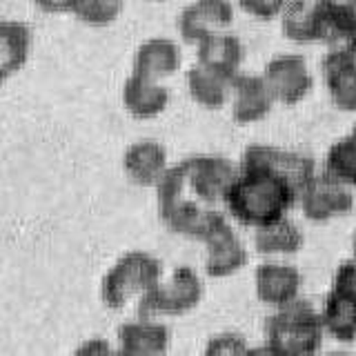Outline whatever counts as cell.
Returning <instances> with one entry per match:
<instances>
[{
  "mask_svg": "<svg viewBox=\"0 0 356 356\" xmlns=\"http://www.w3.org/2000/svg\"><path fill=\"white\" fill-rule=\"evenodd\" d=\"M178 33L189 44H198L216 31H227L234 22L232 0H194L178 14Z\"/></svg>",
  "mask_w": 356,
  "mask_h": 356,
  "instance_id": "11",
  "label": "cell"
},
{
  "mask_svg": "<svg viewBox=\"0 0 356 356\" xmlns=\"http://www.w3.org/2000/svg\"><path fill=\"white\" fill-rule=\"evenodd\" d=\"M296 200L298 192L285 178L259 167H238V174L227 189L222 205L243 227L256 229L287 216Z\"/></svg>",
  "mask_w": 356,
  "mask_h": 356,
  "instance_id": "1",
  "label": "cell"
},
{
  "mask_svg": "<svg viewBox=\"0 0 356 356\" xmlns=\"http://www.w3.org/2000/svg\"><path fill=\"white\" fill-rule=\"evenodd\" d=\"M74 356H116V348L107 339H87L74 350Z\"/></svg>",
  "mask_w": 356,
  "mask_h": 356,
  "instance_id": "31",
  "label": "cell"
},
{
  "mask_svg": "<svg viewBox=\"0 0 356 356\" xmlns=\"http://www.w3.org/2000/svg\"><path fill=\"white\" fill-rule=\"evenodd\" d=\"M245 356H283V354L278 352L274 345H270V343L265 341L263 345H256V348H248Z\"/></svg>",
  "mask_w": 356,
  "mask_h": 356,
  "instance_id": "33",
  "label": "cell"
},
{
  "mask_svg": "<svg viewBox=\"0 0 356 356\" xmlns=\"http://www.w3.org/2000/svg\"><path fill=\"white\" fill-rule=\"evenodd\" d=\"M354 256H356V234H354Z\"/></svg>",
  "mask_w": 356,
  "mask_h": 356,
  "instance_id": "39",
  "label": "cell"
},
{
  "mask_svg": "<svg viewBox=\"0 0 356 356\" xmlns=\"http://www.w3.org/2000/svg\"><path fill=\"white\" fill-rule=\"evenodd\" d=\"M203 278L194 267L178 265L170 276H161L147 294L138 300L140 316H183L203 298Z\"/></svg>",
  "mask_w": 356,
  "mask_h": 356,
  "instance_id": "6",
  "label": "cell"
},
{
  "mask_svg": "<svg viewBox=\"0 0 356 356\" xmlns=\"http://www.w3.org/2000/svg\"><path fill=\"white\" fill-rule=\"evenodd\" d=\"M296 205L303 209V216L312 222H327L350 214L354 207V194L350 187L334 181L327 174H314L309 183L300 189Z\"/></svg>",
  "mask_w": 356,
  "mask_h": 356,
  "instance_id": "8",
  "label": "cell"
},
{
  "mask_svg": "<svg viewBox=\"0 0 356 356\" xmlns=\"http://www.w3.org/2000/svg\"><path fill=\"white\" fill-rule=\"evenodd\" d=\"M122 107L127 114L138 120H152L159 118L170 105V89L161 81H152V78L129 74L122 83Z\"/></svg>",
  "mask_w": 356,
  "mask_h": 356,
  "instance_id": "16",
  "label": "cell"
},
{
  "mask_svg": "<svg viewBox=\"0 0 356 356\" xmlns=\"http://www.w3.org/2000/svg\"><path fill=\"white\" fill-rule=\"evenodd\" d=\"M278 18H281V31L287 40L296 44L318 42V18L314 0H287Z\"/></svg>",
  "mask_w": 356,
  "mask_h": 356,
  "instance_id": "24",
  "label": "cell"
},
{
  "mask_svg": "<svg viewBox=\"0 0 356 356\" xmlns=\"http://www.w3.org/2000/svg\"><path fill=\"white\" fill-rule=\"evenodd\" d=\"M232 118L238 125H252L263 120L274 107V98L259 74H236L229 89Z\"/></svg>",
  "mask_w": 356,
  "mask_h": 356,
  "instance_id": "12",
  "label": "cell"
},
{
  "mask_svg": "<svg viewBox=\"0 0 356 356\" xmlns=\"http://www.w3.org/2000/svg\"><path fill=\"white\" fill-rule=\"evenodd\" d=\"M263 81L270 89L274 103L298 105L305 100L314 87V78L307 67V60L298 54H281L265 65Z\"/></svg>",
  "mask_w": 356,
  "mask_h": 356,
  "instance_id": "7",
  "label": "cell"
},
{
  "mask_svg": "<svg viewBox=\"0 0 356 356\" xmlns=\"http://www.w3.org/2000/svg\"><path fill=\"white\" fill-rule=\"evenodd\" d=\"M238 167H259V170L272 172L285 178L298 194L309 183V178L316 174V165L309 156L292 149L274 147V145H250L243 152Z\"/></svg>",
  "mask_w": 356,
  "mask_h": 356,
  "instance_id": "9",
  "label": "cell"
},
{
  "mask_svg": "<svg viewBox=\"0 0 356 356\" xmlns=\"http://www.w3.org/2000/svg\"><path fill=\"white\" fill-rule=\"evenodd\" d=\"M265 337L283 356H316L325 337L321 312L298 296L267 316Z\"/></svg>",
  "mask_w": 356,
  "mask_h": 356,
  "instance_id": "2",
  "label": "cell"
},
{
  "mask_svg": "<svg viewBox=\"0 0 356 356\" xmlns=\"http://www.w3.org/2000/svg\"><path fill=\"white\" fill-rule=\"evenodd\" d=\"M321 323L325 334L341 343H352L356 341V309L343 303L341 298L332 296L327 292L325 303L321 309Z\"/></svg>",
  "mask_w": 356,
  "mask_h": 356,
  "instance_id": "26",
  "label": "cell"
},
{
  "mask_svg": "<svg viewBox=\"0 0 356 356\" xmlns=\"http://www.w3.org/2000/svg\"><path fill=\"white\" fill-rule=\"evenodd\" d=\"M122 170L127 178L138 187H156L165 172L170 170L167 149L159 140L145 138L131 143L122 154Z\"/></svg>",
  "mask_w": 356,
  "mask_h": 356,
  "instance_id": "14",
  "label": "cell"
},
{
  "mask_svg": "<svg viewBox=\"0 0 356 356\" xmlns=\"http://www.w3.org/2000/svg\"><path fill=\"white\" fill-rule=\"evenodd\" d=\"M323 356H352L348 352H327V354H323Z\"/></svg>",
  "mask_w": 356,
  "mask_h": 356,
  "instance_id": "37",
  "label": "cell"
},
{
  "mask_svg": "<svg viewBox=\"0 0 356 356\" xmlns=\"http://www.w3.org/2000/svg\"><path fill=\"white\" fill-rule=\"evenodd\" d=\"M187 94L196 105L205 109H220L229 103L232 78L218 72H211L207 67L194 65L185 78Z\"/></svg>",
  "mask_w": 356,
  "mask_h": 356,
  "instance_id": "21",
  "label": "cell"
},
{
  "mask_svg": "<svg viewBox=\"0 0 356 356\" xmlns=\"http://www.w3.org/2000/svg\"><path fill=\"white\" fill-rule=\"evenodd\" d=\"M303 276L289 263L265 261L254 272V289L261 303L270 307H281L300 296Z\"/></svg>",
  "mask_w": 356,
  "mask_h": 356,
  "instance_id": "13",
  "label": "cell"
},
{
  "mask_svg": "<svg viewBox=\"0 0 356 356\" xmlns=\"http://www.w3.org/2000/svg\"><path fill=\"white\" fill-rule=\"evenodd\" d=\"M323 76L332 103L341 111H356V65L343 47L323 58Z\"/></svg>",
  "mask_w": 356,
  "mask_h": 356,
  "instance_id": "18",
  "label": "cell"
},
{
  "mask_svg": "<svg viewBox=\"0 0 356 356\" xmlns=\"http://www.w3.org/2000/svg\"><path fill=\"white\" fill-rule=\"evenodd\" d=\"M72 14L87 27H109L122 14V0H76Z\"/></svg>",
  "mask_w": 356,
  "mask_h": 356,
  "instance_id": "27",
  "label": "cell"
},
{
  "mask_svg": "<svg viewBox=\"0 0 356 356\" xmlns=\"http://www.w3.org/2000/svg\"><path fill=\"white\" fill-rule=\"evenodd\" d=\"M44 14H72L76 0H33Z\"/></svg>",
  "mask_w": 356,
  "mask_h": 356,
  "instance_id": "32",
  "label": "cell"
},
{
  "mask_svg": "<svg viewBox=\"0 0 356 356\" xmlns=\"http://www.w3.org/2000/svg\"><path fill=\"white\" fill-rule=\"evenodd\" d=\"M330 294L341 298L343 303L356 309V259L345 261L339 265V270L334 272Z\"/></svg>",
  "mask_w": 356,
  "mask_h": 356,
  "instance_id": "28",
  "label": "cell"
},
{
  "mask_svg": "<svg viewBox=\"0 0 356 356\" xmlns=\"http://www.w3.org/2000/svg\"><path fill=\"white\" fill-rule=\"evenodd\" d=\"M183 54L178 42L167 36H154L143 40L131 60V74L152 78V81H163V78L176 74L181 70Z\"/></svg>",
  "mask_w": 356,
  "mask_h": 356,
  "instance_id": "15",
  "label": "cell"
},
{
  "mask_svg": "<svg viewBox=\"0 0 356 356\" xmlns=\"http://www.w3.org/2000/svg\"><path fill=\"white\" fill-rule=\"evenodd\" d=\"M343 49L348 51V56H350V58H352V63L356 65V47H348V44H343Z\"/></svg>",
  "mask_w": 356,
  "mask_h": 356,
  "instance_id": "36",
  "label": "cell"
},
{
  "mask_svg": "<svg viewBox=\"0 0 356 356\" xmlns=\"http://www.w3.org/2000/svg\"><path fill=\"white\" fill-rule=\"evenodd\" d=\"M170 341L172 334L167 325L149 316L127 321L118 330V348H127L145 356H165L170 350Z\"/></svg>",
  "mask_w": 356,
  "mask_h": 356,
  "instance_id": "19",
  "label": "cell"
},
{
  "mask_svg": "<svg viewBox=\"0 0 356 356\" xmlns=\"http://www.w3.org/2000/svg\"><path fill=\"white\" fill-rule=\"evenodd\" d=\"M176 170L187 196L205 207H216L225 200L227 189L238 174V165L225 156L198 154L176 163Z\"/></svg>",
  "mask_w": 356,
  "mask_h": 356,
  "instance_id": "5",
  "label": "cell"
},
{
  "mask_svg": "<svg viewBox=\"0 0 356 356\" xmlns=\"http://www.w3.org/2000/svg\"><path fill=\"white\" fill-rule=\"evenodd\" d=\"M314 9L318 18V42H345L356 22V0H314Z\"/></svg>",
  "mask_w": 356,
  "mask_h": 356,
  "instance_id": "23",
  "label": "cell"
},
{
  "mask_svg": "<svg viewBox=\"0 0 356 356\" xmlns=\"http://www.w3.org/2000/svg\"><path fill=\"white\" fill-rule=\"evenodd\" d=\"M31 29L20 20H0V70L7 76L20 72L31 56Z\"/></svg>",
  "mask_w": 356,
  "mask_h": 356,
  "instance_id": "22",
  "label": "cell"
},
{
  "mask_svg": "<svg viewBox=\"0 0 356 356\" xmlns=\"http://www.w3.org/2000/svg\"><path fill=\"white\" fill-rule=\"evenodd\" d=\"M7 78H9V76H7V74H5L3 70H0V87L5 85V81H7Z\"/></svg>",
  "mask_w": 356,
  "mask_h": 356,
  "instance_id": "38",
  "label": "cell"
},
{
  "mask_svg": "<svg viewBox=\"0 0 356 356\" xmlns=\"http://www.w3.org/2000/svg\"><path fill=\"white\" fill-rule=\"evenodd\" d=\"M323 174L332 176L345 187L356 189V125L348 136H343L330 147Z\"/></svg>",
  "mask_w": 356,
  "mask_h": 356,
  "instance_id": "25",
  "label": "cell"
},
{
  "mask_svg": "<svg viewBox=\"0 0 356 356\" xmlns=\"http://www.w3.org/2000/svg\"><path fill=\"white\" fill-rule=\"evenodd\" d=\"M245 60V44L229 31H216L196 44V65L207 67L211 72L234 78L241 74V65Z\"/></svg>",
  "mask_w": 356,
  "mask_h": 356,
  "instance_id": "17",
  "label": "cell"
},
{
  "mask_svg": "<svg viewBox=\"0 0 356 356\" xmlns=\"http://www.w3.org/2000/svg\"><path fill=\"white\" fill-rule=\"evenodd\" d=\"M116 356H145V354L134 352V350H127V348H116Z\"/></svg>",
  "mask_w": 356,
  "mask_h": 356,
  "instance_id": "35",
  "label": "cell"
},
{
  "mask_svg": "<svg viewBox=\"0 0 356 356\" xmlns=\"http://www.w3.org/2000/svg\"><path fill=\"white\" fill-rule=\"evenodd\" d=\"M248 341L236 332H222L211 337L203 350V356H245L248 352Z\"/></svg>",
  "mask_w": 356,
  "mask_h": 356,
  "instance_id": "29",
  "label": "cell"
},
{
  "mask_svg": "<svg viewBox=\"0 0 356 356\" xmlns=\"http://www.w3.org/2000/svg\"><path fill=\"white\" fill-rule=\"evenodd\" d=\"M154 189L163 225L174 234H181V236L203 241L209 227L222 216V211L216 207H205L185 194L176 165H170V170L165 172L161 183Z\"/></svg>",
  "mask_w": 356,
  "mask_h": 356,
  "instance_id": "3",
  "label": "cell"
},
{
  "mask_svg": "<svg viewBox=\"0 0 356 356\" xmlns=\"http://www.w3.org/2000/svg\"><path fill=\"white\" fill-rule=\"evenodd\" d=\"M161 276L163 265L154 254L143 250L127 252L100 278V300L109 309H122L131 300H140Z\"/></svg>",
  "mask_w": 356,
  "mask_h": 356,
  "instance_id": "4",
  "label": "cell"
},
{
  "mask_svg": "<svg viewBox=\"0 0 356 356\" xmlns=\"http://www.w3.org/2000/svg\"><path fill=\"white\" fill-rule=\"evenodd\" d=\"M285 3L287 0H238V7L252 18L272 20V18H278Z\"/></svg>",
  "mask_w": 356,
  "mask_h": 356,
  "instance_id": "30",
  "label": "cell"
},
{
  "mask_svg": "<svg viewBox=\"0 0 356 356\" xmlns=\"http://www.w3.org/2000/svg\"><path fill=\"white\" fill-rule=\"evenodd\" d=\"M205 245V274L211 278H227L248 265V248L222 214L200 241Z\"/></svg>",
  "mask_w": 356,
  "mask_h": 356,
  "instance_id": "10",
  "label": "cell"
},
{
  "mask_svg": "<svg viewBox=\"0 0 356 356\" xmlns=\"http://www.w3.org/2000/svg\"><path fill=\"white\" fill-rule=\"evenodd\" d=\"M305 236L292 218H276L254 229V248L261 256H294L300 252Z\"/></svg>",
  "mask_w": 356,
  "mask_h": 356,
  "instance_id": "20",
  "label": "cell"
},
{
  "mask_svg": "<svg viewBox=\"0 0 356 356\" xmlns=\"http://www.w3.org/2000/svg\"><path fill=\"white\" fill-rule=\"evenodd\" d=\"M343 44H348V47H356V22H354V27L350 29L348 38H345V42H343Z\"/></svg>",
  "mask_w": 356,
  "mask_h": 356,
  "instance_id": "34",
  "label": "cell"
}]
</instances>
